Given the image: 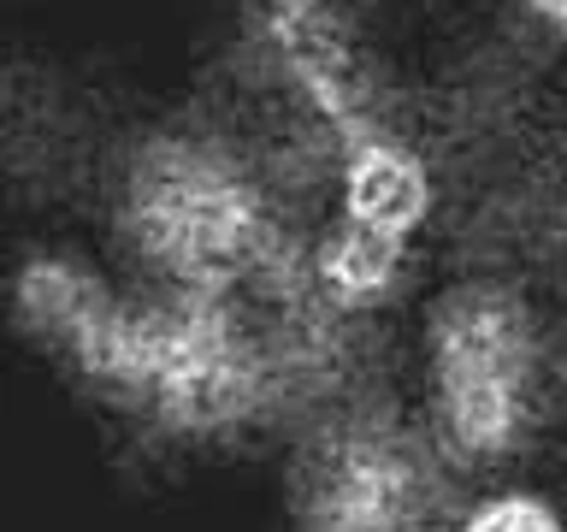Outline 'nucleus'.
<instances>
[{
    "label": "nucleus",
    "instance_id": "f257e3e1",
    "mask_svg": "<svg viewBox=\"0 0 567 532\" xmlns=\"http://www.w3.org/2000/svg\"><path fill=\"white\" fill-rule=\"evenodd\" d=\"M124 225L172 290L230 296L243 278H278V260H290L260 190L202 142H154L136 160Z\"/></svg>",
    "mask_w": 567,
    "mask_h": 532
},
{
    "label": "nucleus",
    "instance_id": "f03ea898",
    "mask_svg": "<svg viewBox=\"0 0 567 532\" xmlns=\"http://www.w3.org/2000/svg\"><path fill=\"white\" fill-rule=\"evenodd\" d=\"M437 432L467 461H503L520 450L538 415L544 337L526 296L496 278L455 284L425 319Z\"/></svg>",
    "mask_w": 567,
    "mask_h": 532
},
{
    "label": "nucleus",
    "instance_id": "7ed1b4c3",
    "mask_svg": "<svg viewBox=\"0 0 567 532\" xmlns=\"http://www.w3.org/2000/svg\"><path fill=\"white\" fill-rule=\"evenodd\" d=\"M425 468L384 432H349L301 479V526L308 532H420Z\"/></svg>",
    "mask_w": 567,
    "mask_h": 532
},
{
    "label": "nucleus",
    "instance_id": "20e7f679",
    "mask_svg": "<svg viewBox=\"0 0 567 532\" xmlns=\"http://www.w3.org/2000/svg\"><path fill=\"white\" fill-rule=\"evenodd\" d=\"M337 195H343L349 225L414 243V231L432 213V172H425V160L402 136L372 131L343 149V184H337Z\"/></svg>",
    "mask_w": 567,
    "mask_h": 532
},
{
    "label": "nucleus",
    "instance_id": "39448f33",
    "mask_svg": "<svg viewBox=\"0 0 567 532\" xmlns=\"http://www.w3.org/2000/svg\"><path fill=\"white\" fill-rule=\"evenodd\" d=\"M402 273H408V243L379 237V231L349 225V219L337 225V237L308 260V278H313L319 301L337 308V314L379 308V301L402 284Z\"/></svg>",
    "mask_w": 567,
    "mask_h": 532
},
{
    "label": "nucleus",
    "instance_id": "423d86ee",
    "mask_svg": "<svg viewBox=\"0 0 567 532\" xmlns=\"http://www.w3.org/2000/svg\"><path fill=\"white\" fill-rule=\"evenodd\" d=\"M12 308H18V326H30L35 337H48V344H60L71 355L101 326V314L113 308V296L101 290V278H89L83 266H71V260H30L24 273H18Z\"/></svg>",
    "mask_w": 567,
    "mask_h": 532
},
{
    "label": "nucleus",
    "instance_id": "0eeeda50",
    "mask_svg": "<svg viewBox=\"0 0 567 532\" xmlns=\"http://www.w3.org/2000/svg\"><path fill=\"white\" fill-rule=\"evenodd\" d=\"M455 532H567V521L538 491H503V497H485L478 509L461 514Z\"/></svg>",
    "mask_w": 567,
    "mask_h": 532
},
{
    "label": "nucleus",
    "instance_id": "6e6552de",
    "mask_svg": "<svg viewBox=\"0 0 567 532\" xmlns=\"http://www.w3.org/2000/svg\"><path fill=\"white\" fill-rule=\"evenodd\" d=\"M526 7H532V18H544V24L567 30V0H526Z\"/></svg>",
    "mask_w": 567,
    "mask_h": 532
}]
</instances>
